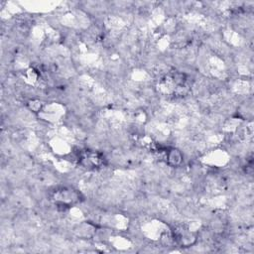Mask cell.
Segmentation results:
<instances>
[{
    "label": "cell",
    "mask_w": 254,
    "mask_h": 254,
    "mask_svg": "<svg viewBox=\"0 0 254 254\" xmlns=\"http://www.w3.org/2000/svg\"><path fill=\"white\" fill-rule=\"evenodd\" d=\"M53 198L58 205L64 207H67L69 206V204L75 203L80 200L79 193L75 190H72L70 188H62L60 190H57L53 195Z\"/></svg>",
    "instance_id": "6da1fadb"
},
{
    "label": "cell",
    "mask_w": 254,
    "mask_h": 254,
    "mask_svg": "<svg viewBox=\"0 0 254 254\" xmlns=\"http://www.w3.org/2000/svg\"><path fill=\"white\" fill-rule=\"evenodd\" d=\"M78 162L85 168H97L103 165L104 158L100 153L93 151H84L79 153Z\"/></svg>",
    "instance_id": "7a4b0ae2"
},
{
    "label": "cell",
    "mask_w": 254,
    "mask_h": 254,
    "mask_svg": "<svg viewBox=\"0 0 254 254\" xmlns=\"http://www.w3.org/2000/svg\"><path fill=\"white\" fill-rule=\"evenodd\" d=\"M166 159L171 166H179L183 160V157L179 150L176 149H170L168 152H166Z\"/></svg>",
    "instance_id": "3957f363"
}]
</instances>
